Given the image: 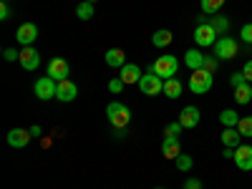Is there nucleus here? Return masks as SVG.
I'll return each instance as SVG.
<instances>
[{"label":"nucleus","instance_id":"21","mask_svg":"<svg viewBox=\"0 0 252 189\" xmlns=\"http://www.w3.org/2000/svg\"><path fill=\"white\" fill-rule=\"evenodd\" d=\"M172 40H174V35H172V31H157L154 35H152V43L157 46V48H166V46H172Z\"/></svg>","mask_w":252,"mask_h":189},{"label":"nucleus","instance_id":"41","mask_svg":"<svg viewBox=\"0 0 252 189\" xmlns=\"http://www.w3.org/2000/svg\"><path fill=\"white\" fill-rule=\"evenodd\" d=\"M154 189H164V187H154Z\"/></svg>","mask_w":252,"mask_h":189},{"label":"nucleus","instance_id":"22","mask_svg":"<svg viewBox=\"0 0 252 189\" xmlns=\"http://www.w3.org/2000/svg\"><path fill=\"white\" fill-rule=\"evenodd\" d=\"M240 139H242V134H240L237 129H224V131H222V144L229 146V149H237Z\"/></svg>","mask_w":252,"mask_h":189},{"label":"nucleus","instance_id":"24","mask_svg":"<svg viewBox=\"0 0 252 189\" xmlns=\"http://www.w3.org/2000/svg\"><path fill=\"white\" fill-rule=\"evenodd\" d=\"M207 23L217 31V35H224V33L229 31V20H227L224 15H212V18L207 20Z\"/></svg>","mask_w":252,"mask_h":189},{"label":"nucleus","instance_id":"12","mask_svg":"<svg viewBox=\"0 0 252 189\" xmlns=\"http://www.w3.org/2000/svg\"><path fill=\"white\" fill-rule=\"evenodd\" d=\"M31 129H10L8 131V144L13 146V149H23V146H28L31 141Z\"/></svg>","mask_w":252,"mask_h":189},{"label":"nucleus","instance_id":"1","mask_svg":"<svg viewBox=\"0 0 252 189\" xmlns=\"http://www.w3.org/2000/svg\"><path fill=\"white\" fill-rule=\"evenodd\" d=\"M106 116H109V121H111L114 129H126V124H129V119H131V111H129V106H126V103L111 101L109 106H106Z\"/></svg>","mask_w":252,"mask_h":189},{"label":"nucleus","instance_id":"19","mask_svg":"<svg viewBox=\"0 0 252 189\" xmlns=\"http://www.w3.org/2000/svg\"><path fill=\"white\" fill-rule=\"evenodd\" d=\"M164 96H166V98H179V96H182V81H179L177 76L164 81Z\"/></svg>","mask_w":252,"mask_h":189},{"label":"nucleus","instance_id":"34","mask_svg":"<svg viewBox=\"0 0 252 189\" xmlns=\"http://www.w3.org/2000/svg\"><path fill=\"white\" fill-rule=\"evenodd\" d=\"M242 76H245L247 83H252V61H247L245 66H242Z\"/></svg>","mask_w":252,"mask_h":189},{"label":"nucleus","instance_id":"6","mask_svg":"<svg viewBox=\"0 0 252 189\" xmlns=\"http://www.w3.org/2000/svg\"><path fill=\"white\" fill-rule=\"evenodd\" d=\"M56 89H58V81H53L51 76H40V78H35V86H33V91H35V96H38L40 101L56 98Z\"/></svg>","mask_w":252,"mask_h":189},{"label":"nucleus","instance_id":"31","mask_svg":"<svg viewBox=\"0 0 252 189\" xmlns=\"http://www.w3.org/2000/svg\"><path fill=\"white\" fill-rule=\"evenodd\" d=\"M217 61H220L217 56H207V58H204V66H202V68H204V71H209V73H215V71H217Z\"/></svg>","mask_w":252,"mask_h":189},{"label":"nucleus","instance_id":"18","mask_svg":"<svg viewBox=\"0 0 252 189\" xmlns=\"http://www.w3.org/2000/svg\"><path fill=\"white\" fill-rule=\"evenodd\" d=\"M106 63L111 68H124L126 66V53L121 48H109L106 51Z\"/></svg>","mask_w":252,"mask_h":189},{"label":"nucleus","instance_id":"14","mask_svg":"<svg viewBox=\"0 0 252 189\" xmlns=\"http://www.w3.org/2000/svg\"><path fill=\"white\" fill-rule=\"evenodd\" d=\"M199 109L197 106H184L182 114H179V124L184 126V129H194V126L199 124Z\"/></svg>","mask_w":252,"mask_h":189},{"label":"nucleus","instance_id":"3","mask_svg":"<svg viewBox=\"0 0 252 189\" xmlns=\"http://www.w3.org/2000/svg\"><path fill=\"white\" fill-rule=\"evenodd\" d=\"M215 73H209V71H204V68H199V71H192V76H189V91L192 94H207L209 89H212V83H215V78H212Z\"/></svg>","mask_w":252,"mask_h":189},{"label":"nucleus","instance_id":"35","mask_svg":"<svg viewBox=\"0 0 252 189\" xmlns=\"http://www.w3.org/2000/svg\"><path fill=\"white\" fill-rule=\"evenodd\" d=\"M3 58H5V61H15V58H20V53H18L15 48H5V51H3Z\"/></svg>","mask_w":252,"mask_h":189},{"label":"nucleus","instance_id":"29","mask_svg":"<svg viewBox=\"0 0 252 189\" xmlns=\"http://www.w3.org/2000/svg\"><path fill=\"white\" fill-rule=\"evenodd\" d=\"M182 129H184V126H182L179 121H172V124H166V129H164V136H172V139H179Z\"/></svg>","mask_w":252,"mask_h":189},{"label":"nucleus","instance_id":"8","mask_svg":"<svg viewBox=\"0 0 252 189\" xmlns=\"http://www.w3.org/2000/svg\"><path fill=\"white\" fill-rule=\"evenodd\" d=\"M232 161L237 164V169H242V172H252V146L240 144L237 149H235V159H232Z\"/></svg>","mask_w":252,"mask_h":189},{"label":"nucleus","instance_id":"28","mask_svg":"<svg viewBox=\"0 0 252 189\" xmlns=\"http://www.w3.org/2000/svg\"><path fill=\"white\" fill-rule=\"evenodd\" d=\"M237 131H240L242 136H252V116H242V119H240Z\"/></svg>","mask_w":252,"mask_h":189},{"label":"nucleus","instance_id":"4","mask_svg":"<svg viewBox=\"0 0 252 189\" xmlns=\"http://www.w3.org/2000/svg\"><path fill=\"white\" fill-rule=\"evenodd\" d=\"M192 38H194L197 48H209V46H215V43H217V31L209 26V23H197Z\"/></svg>","mask_w":252,"mask_h":189},{"label":"nucleus","instance_id":"26","mask_svg":"<svg viewBox=\"0 0 252 189\" xmlns=\"http://www.w3.org/2000/svg\"><path fill=\"white\" fill-rule=\"evenodd\" d=\"M76 15H78L81 20H91V15H94V3H86V0H83V3L76 8Z\"/></svg>","mask_w":252,"mask_h":189},{"label":"nucleus","instance_id":"39","mask_svg":"<svg viewBox=\"0 0 252 189\" xmlns=\"http://www.w3.org/2000/svg\"><path fill=\"white\" fill-rule=\"evenodd\" d=\"M31 136H40V126H31Z\"/></svg>","mask_w":252,"mask_h":189},{"label":"nucleus","instance_id":"33","mask_svg":"<svg viewBox=\"0 0 252 189\" xmlns=\"http://www.w3.org/2000/svg\"><path fill=\"white\" fill-rule=\"evenodd\" d=\"M229 83H232V89H237V86H242V83H247V81H245V76H242V71H240V73L229 76Z\"/></svg>","mask_w":252,"mask_h":189},{"label":"nucleus","instance_id":"5","mask_svg":"<svg viewBox=\"0 0 252 189\" xmlns=\"http://www.w3.org/2000/svg\"><path fill=\"white\" fill-rule=\"evenodd\" d=\"M212 48H215V56L220 61H229V58L237 56V40L229 38V35H222V38H217V43Z\"/></svg>","mask_w":252,"mask_h":189},{"label":"nucleus","instance_id":"2","mask_svg":"<svg viewBox=\"0 0 252 189\" xmlns=\"http://www.w3.org/2000/svg\"><path fill=\"white\" fill-rule=\"evenodd\" d=\"M177 71H179V61H177V56H159L157 58V63L149 68V73H157L159 78H174L177 76Z\"/></svg>","mask_w":252,"mask_h":189},{"label":"nucleus","instance_id":"36","mask_svg":"<svg viewBox=\"0 0 252 189\" xmlns=\"http://www.w3.org/2000/svg\"><path fill=\"white\" fill-rule=\"evenodd\" d=\"M184 189H202V182L199 179H187L184 182Z\"/></svg>","mask_w":252,"mask_h":189},{"label":"nucleus","instance_id":"40","mask_svg":"<svg viewBox=\"0 0 252 189\" xmlns=\"http://www.w3.org/2000/svg\"><path fill=\"white\" fill-rule=\"evenodd\" d=\"M86 3H98V0H86Z\"/></svg>","mask_w":252,"mask_h":189},{"label":"nucleus","instance_id":"10","mask_svg":"<svg viewBox=\"0 0 252 189\" xmlns=\"http://www.w3.org/2000/svg\"><path fill=\"white\" fill-rule=\"evenodd\" d=\"M78 96V86L73 81H58V89H56V98L58 101H63V103H68V101H73Z\"/></svg>","mask_w":252,"mask_h":189},{"label":"nucleus","instance_id":"13","mask_svg":"<svg viewBox=\"0 0 252 189\" xmlns=\"http://www.w3.org/2000/svg\"><path fill=\"white\" fill-rule=\"evenodd\" d=\"M48 76L53 81H66L68 78V61H63V58H53L48 63Z\"/></svg>","mask_w":252,"mask_h":189},{"label":"nucleus","instance_id":"38","mask_svg":"<svg viewBox=\"0 0 252 189\" xmlns=\"http://www.w3.org/2000/svg\"><path fill=\"white\" fill-rule=\"evenodd\" d=\"M222 157H224V159H235V149H229V146H224Z\"/></svg>","mask_w":252,"mask_h":189},{"label":"nucleus","instance_id":"11","mask_svg":"<svg viewBox=\"0 0 252 189\" xmlns=\"http://www.w3.org/2000/svg\"><path fill=\"white\" fill-rule=\"evenodd\" d=\"M20 66H23L26 71H35L38 66H40V56H38V51L33 48V46H28V48H23L20 51Z\"/></svg>","mask_w":252,"mask_h":189},{"label":"nucleus","instance_id":"32","mask_svg":"<svg viewBox=\"0 0 252 189\" xmlns=\"http://www.w3.org/2000/svg\"><path fill=\"white\" fill-rule=\"evenodd\" d=\"M240 35H242V40H245V43H252V23H247V26H242V31H240Z\"/></svg>","mask_w":252,"mask_h":189},{"label":"nucleus","instance_id":"16","mask_svg":"<svg viewBox=\"0 0 252 189\" xmlns=\"http://www.w3.org/2000/svg\"><path fill=\"white\" fill-rule=\"evenodd\" d=\"M161 154H164L166 159H177V157L182 154V144H179V139L164 136V141H161Z\"/></svg>","mask_w":252,"mask_h":189},{"label":"nucleus","instance_id":"27","mask_svg":"<svg viewBox=\"0 0 252 189\" xmlns=\"http://www.w3.org/2000/svg\"><path fill=\"white\" fill-rule=\"evenodd\" d=\"M174 161H177V169H179V172H189V169L194 166V159H192V157H187V154H179Z\"/></svg>","mask_w":252,"mask_h":189},{"label":"nucleus","instance_id":"20","mask_svg":"<svg viewBox=\"0 0 252 189\" xmlns=\"http://www.w3.org/2000/svg\"><path fill=\"white\" fill-rule=\"evenodd\" d=\"M235 101L240 103V106H247V103L252 101V83H242V86L235 89Z\"/></svg>","mask_w":252,"mask_h":189},{"label":"nucleus","instance_id":"7","mask_svg":"<svg viewBox=\"0 0 252 189\" xmlns=\"http://www.w3.org/2000/svg\"><path fill=\"white\" fill-rule=\"evenodd\" d=\"M139 89H141V94H144V96H157V94H164V78H159L157 73L141 76Z\"/></svg>","mask_w":252,"mask_h":189},{"label":"nucleus","instance_id":"17","mask_svg":"<svg viewBox=\"0 0 252 189\" xmlns=\"http://www.w3.org/2000/svg\"><path fill=\"white\" fill-rule=\"evenodd\" d=\"M204 58H207V56H204L199 48H192V51L184 53V63H187V66L192 68V71H199V68L204 66Z\"/></svg>","mask_w":252,"mask_h":189},{"label":"nucleus","instance_id":"9","mask_svg":"<svg viewBox=\"0 0 252 189\" xmlns=\"http://www.w3.org/2000/svg\"><path fill=\"white\" fill-rule=\"evenodd\" d=\"M15 38H18V43L23 46V48L33 46V43H35V38H38V26H35V23H23V26L18 28Z\"/></svg>","mask_w":252,"mask_h":189},{"label":"nucleus","instance_id":"25","mask_svg":"<svg viewBox=\"0 0 252 189\" xmlns=\"http://www.w3.org/2000/svg\"><path fill=\"white\" fill-rule=\"evenodd\" d=\"M199 5H202V10H204V13L217 15V13L222 10V5H224V0H199Z\"/></svg>","mask_w":252,"mask_h":189},{"label":"nucleus","instance_id":"23","mask_svg":"<svg viewBox=\"0 0 252 189\" xmlns=\"http://www.w3.org/2000/svg\"><path fill=\"white\" fill-rule=\"evenodd\" d=\"M220 121L224 124V129H237V124H240V119H237V111H235V109H224V111L220 114Z\"/></svg>","mask_w":252,"mask_h":189},{"label":"nucleus","instance_id":"15","mask_svg":"<svg viewBox=\"0 0 252 189\" xmlns=\"http://www.w3.org/2000/svg\"><path fill=\"white\" fill-rule=\"evenodd\" d=\"M119 78L129 86V83H139L141 81V68L136 66V63H126V66L121 68V73H119Z\"/></svg>","mask_w":252,"mask_h":189},{"label":"nucleus","instance_id":"37","mask_svg":"<svg viewBox=\"0 0 252 189\" xmlns=\"http://www.w3.org/2000/svg\"><path fill=\"white\" fill-rule=\"evenodd\" d=\"M10 18V8H8V3H3L0 5V20H8Z\"/></svg>","mask_w":252,"mask_h":189},{"label":"nucleus","instance_id":"30","mask_svg":"<svg viewBox=\"0 0 252 189\" xmlns=\"http://www.w3.org/2000/svg\"><path fill=\"white\" fill-rule=\"evenodd\" d=\"M124 86H126V83H124L121 78H111V81H109V91H111L114 96H119V94L124 91Z\"/></svg>","mask_w":252,"mask_h":189}]
</instances>
